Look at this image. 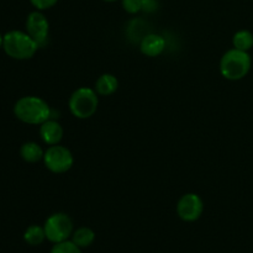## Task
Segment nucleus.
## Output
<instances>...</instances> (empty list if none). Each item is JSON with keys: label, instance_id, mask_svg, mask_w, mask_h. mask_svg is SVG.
Here are the masks:
<instances>
[{"label": "nucleus", "instance_id": "nucleus-13", "mask_svg": "<svg viewBox=\"0 0 253 253\" xmlns=\"http://www.w3.org/2000/svg\"><path fill=\"white\" fill-rule=\"evenodd\" d=\"M95 240V232L90 227L82 226L79 229L74 230L72 234V241L79 247V249H86L90 246Z\"/></svg>", "mask_w": 253, "mask_h": 253}, {"label": "nucleus", "instance_id": "nucleus-2", "mask_svg": "<svg viewBox=\"0 0 253 253\" xmlns=\"http://www.w3.org/2000/svg\"><path fill=\"white\" fill-rule=\"evenodd\" d=\"M39 48V43L27 32L12 30L4 35L2 49L12 59L26 61L32 58Z\"/></svg>", "mask_w": 253, "mask_h": 253}, {"label": "nucleus", "instance_id": "nucleus-18", "mask_svg": "<svg viewBox=\"0 0 253 253\" xmlns=\"http://www.w3.org/2000/svg\"><path fill=\"white\" fill-rule=\"evenodd\" d=\"M58 1L59 0H30L32 6L36 10H40V11L51 9V7H53Z\"/></svg>", "mask_w": 253, "mask_h": 253}, {"label": "nucleus", "instance_id": "nucleus-14", "mask_svg": "<svg viewBox=\"0 0 253 253\" xmlns=\"http://www.w3.org/2000/svg\"><path fill=\"white\" fill-rule=\"evenodd\" d=\"M24 240L30 246H39L46 239V232H44L43 226L40 225H31L24 232Z\"/></svg>", "mask_w": 253, "mask_h": 253}, {"label": "nucleus", "instance_id": "nucleus-11", "mask_svg": "<svg viewBox=\"0 0 253 253\" xmlns=\"http://www.w3.org/2000/svg\"><path fill=\"white\" fill-rule=\"evenodd\" d=\"M119 88V81L114 74L104 73L96 79L95 91L100 96L113 95Z\"/></svg>", "mask_w": 253, "mask_h": 253}, {"label": "nucleus", "instance_id": "nucleus-12", "mask_svg": "<svg viewBox=\"0 0 253 253\" xmlns=\"http://www.w3.org/2000/svg\"><path fill=\"white\" fill-rule=\"evenodd\" d=\"M20 156L27 163H37L43 161L44 151L36 142H25L20 147Z\"/></svg>", "mask_w": 253, "mask_h": 253}, {"label": "nucleus", "instance_id": "nucleus-21", "mask_svg": "<svg viewBox=\"0 0 253 253\" xmlns=\"http://www.w3.org/2000/svg\"><path fill=\"white\" fill-rule=\"evenodd\" d=\"M143 1H146V0H143Z\"/></svg>", "mask_w": 253, "mask_h": 253}, {"label": "nucleus", "instance_id": "nucleus-19", "mask_svg": "<svg viewBox=\"0 0 253 253\" xmlns=\"http://www.w3.org/2000/svg\"><path fill=\"white\" fill-rule=\"evenodd\" d=\"M2 40H4V36L0 34V48H2Z\"/></svg>", "mask_w": 253, "mask_h": 253}, {"label": "nucleus", "instance_id": "nucleus-16", "mask_svg": "<svg viewBox=\"0 0 253 253\" xmlns=\"http://www.w3.org/2000/svg\"><path fill=\"white\" fill-rule=\"evenodd\" d=\"M49 253H82V249H79L72 240L54 244Z\"/></svg>", "mask_w": 253, "mask_h": 253}, {"label": "nucleus", "instance_id": "nucleus-15", "mask_svg": "<svg viewBox=\"0 0 253 253\" xmlns=\"http://www.w3.org/2000/svg\"><path fill=\"white\" fill-rule=\"evenodd\" d=\"M234 48L249 52L253 47V34L249 30H240L232 37Z\"/></svg>", "mask_w": 253, "mask_h": 253}, {"label": "nucleus", "instance_id": "nucleus-6", "mask_svg": "<svg viewBox=\"0 0 253 253\" xmlns=\"http://www.w3.org/2000/svg\"><path fill=\"white\" fill-rule=\"evenodd\" d=\"M43 163L49 172L62 174L73 167L74 157L71 150L62 145H54L44 151Z\"/></svg>", "mask_w": 253, "mask_h": 253}, {"label": "nucleus", "instance_id": "nucleus-4", "mask_svg": "<svg viewBox=\"0 0 253 253\" xmlns=\"http://www.w3.org/2000/svg\"><path fill=\"white\" fill-rule=\"evenodd\" d=\"M99 94L95 89L82 86L74 90L69 98L68 106L72 115L81 120L91 118L99 106Z\"/></svg>", "mask_w": 253, "mask_h": 253}, {"label": "nucleus", "instance_id": "nucleus-9", "mask_svg": "<svg viewBox=\"0 0 253 253\" xmlns=\"http://www.w3.org/2000/svg\"><path fill=\"white\" fill-rule=\"evenodd\" d=\"M40 137L48 146L59 145L63 138V127L58 121L48 119L40 125Z\"/></svg>", "mask_w": 253, "mask_h": 253}, {"label": "nucleus", "instance_id": "nucleus-10", "mask_svg": "<svg viewBox=\"0 0 253 253\" xmlns=\"http://www.w3.org/2000/svg\"><path fill=\"white\" fill-rule=\"evenodd\" d=\"M166 40L161 35L148 34L142 39L140 43V49L145 56L157 57L165 51Z\"/></svg>", "mask_w": 253, "mask_h": 253}, {"label": "nucleus", "instance_id": "nucleus-3", "mask_svg": "<svg viewBox=\"0 0 253 253\" xmlns=\"http://www.w3.org/2000/svg\"><path fill=\"white\" fill-rule=\"evenodd\" d=\"M252 58L249 52L231 48L220 59V73L227 81H241L251 71Z\"/></svg>", "mask_w": 253, "mask_h": 253}, {"label": "nucleus", "instance_id": "nucleus-8", "mask_svg": "<svg viewBox=\"0 0 253 253\" xmlns=\"http://www.w3.org/2000/svg\"><path fill=\"white\" fill-rule=\"evenodd\" d=\"M26 32L39 43L40 47H43L48 41L49 22L47 17L40 10L30 12L26 19Z\"/></svg>", "mask_w": 253, "mask_h": 253}, {"label": "nucleus", "instance_id": "nucleus-5", "mask_svg": "<svg viewBox=\"0 0 253 253\" xmlns=\"http://www.w3.org/2000/svg\"><path fill=\"white\" fill-rule=\"evenodd\" d=\"M43 229L46 232V239L54 245L69 240L74 231V225L68 214L56 212L47 217Z\"/></svg>", "mask_w": 253, "mask_h": 253}, {"label": "nucleus", "instance_id": "nucleus-1", "mask_svg": "<svg viewBox=\"0 0 253 253\" xmlns=\"http://www.w3.org/2000/svg\"><path fill=\"white\" fill-rule=\"evenodd\" d=\"M14 114L20 121L29 125H41L51 119L52 110L48 103L40 96H22L15 103Z\"/></svg>", "mask_w": 253, "mask_h": 253}, {"label": "nucleus", "instance_id": "nucleus-20", "mask_svg": "<svg viewBox=\"0 0 253 253\" xmlns=\"http://www.w3.org/2000/svg\"><path fill=\"white\" fill-rule=\"evenodd\" d=\"M103 1H106V2H114V1H118V0H103Z\"/></svg>", "mask_w": 253, "mask_h": 253}, {"label": "nucleus", "instance_id": "nucleus-7", "mask_svg": "<svg viewBox=\"0 0 253 253\" xmlns=\"http://www.w3.org/2000/svg\"><path fill=\"white\" fill-rule=\"evenodd\" d=\"M204 203L195 193H187L183 195L177 204V214L183 221L194 222L203 215Z\"/></svg>", "mask_w": 253, "mask_h": 253}, {"label": "nucleus", "instance_id": "nucleus-17", "mask_svg": "<svg viewBox=\"0 0 253 253\" xmlns=\"http://www.w3.org/2000/svg\"><path fill=\"white\" fill-rule=\"evenodd\" d=\"M123 7L128 14H137L143 7V0H123Z\"/></svg>", "mask_w": 253, "mask_h": 253}]
</instances>
